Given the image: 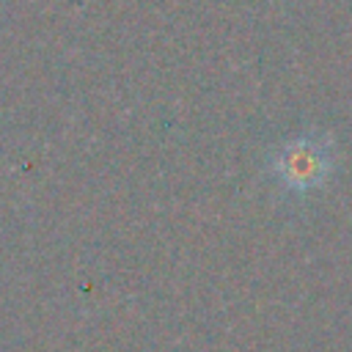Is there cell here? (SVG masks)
Wrapping results in <instances>:
<instances>
[{
	"mask_svg": "<svg viewBox=\"0 0 352 352\" xmlns=\"http://www.w3.org/2000/svg\"><path fill=\"white\" fill-rule=\"evenodd\" d=\"M330 165H333L330 143L327 138H316V135H302L289 140L275 157V173L292 190H308L319 184L330 170Z\"/></svg>",
	"mask_w": 352,
	"mask_h": 352,
	"instance_id": "obj_1",
	"label": "cell"
}]
</instances>
